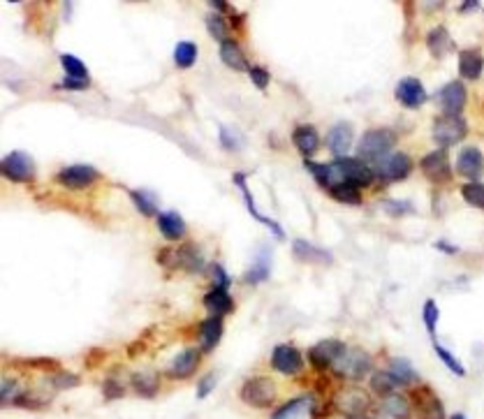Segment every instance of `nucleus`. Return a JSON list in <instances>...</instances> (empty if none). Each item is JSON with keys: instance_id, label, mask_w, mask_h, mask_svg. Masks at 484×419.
I'll use <instances>...</instances> for the list:
<instances>
[{"instance_id": "1", "label": "nucleus", "mask_w": 484, "mask_h": 419, "mask_svg": "<svg viewBox=\"0 0 484 419\" xmlns=\"http://www.w3.org/2000/svg\"><path fill=\"white\" fill-rule=\"evenodd\" d=\"M394 144H397V135L392 130H385V128H376V130H366L362 135V139L357 144V153H359V160H371V162H378L383 160L385 155L392 153Z\"/></svg>"}, {"instance_id": "2", "label": "nucleus", "mask_w": 484, "mask_h": 419, "mask_svg": "<svg viewBox=\"0 0 484 419\" xmlns=\"http://www.w3.org/2000/svg\"><path fill=\"white\" fill-rule=\"evenodd\" d=\"M239 398L251 408H269V405L276 403V384L272 377L255 375L241 384Z\"/></svg>"}, {"instance_id": "3", "label": "nucleus", "mask_w": 484, "mask_h": 419, "mask_svg": "<svg viewBox=\"0 0 484 419\" xmlns=\"http://www.w3.org/2000/svg\"><path fill=\"white\" fill-rule=\"evenodd\" d=\"M371 366H373L371 354L364 352V350L355 348V350H345L343 357L331 368H334V373L338 377H343V380L357 382V380H362L366 373H369Z\"/></svg>"}, {"instance_id": "4", "label": "nucleus", "mask_w": 484, "mask_h": 419, "mask_svg": "<svg viewBox=\"0 0 484 419\" xmlns=\"http://www.w3.org/2000/svg\"><path fill=\"white\" fill-rule=\"evenodd\" d=\"M3 176L12 183H31L35 178V162L26 151H12L0 162Z\"/></svg>"}, {"instance_id": "5", "label": "nucleus", "mask_w": 484, "mask_h": 419, "mask_svg": "<svg viewBox=\"0 0 484 419\" xmlns=\"http://www.w3.org/2000/svg\"><path fill=\"white\" fill-rule=\"evenodd\" d=\"M468 135V126L461 116H438L433 123V142L438 146H454L466 139Z\"/></svg>"}, {"instance_id": "6", "label": "nucleus", "mask_w": 484, "mask_h": 419, "mask_svg": "<svg viewBox=\"0 0 484 419\" xmlns=\"http://www.w3.org/2000/svg\"><path fill=\"white\" fill-rule=\"evenodd\" d=\"M373 171H376V176L383 178L385 183H399L410 176L412 162L406 153H390V155H385L383 160L376 162V169Z\"/></svg>"}, {"instance_id": "7", "label": "nucleus", "mask_w": 484, "mask_h": 419, "mask_svg": "<svg viewBox=\"0 0 484 419\" xmlns=\"http://www.w3.org/2000/svg\"><path fill=\"white\" fill-rule=\"evenodd\" d=\"M334 405H336V410H341L343 415H348V417H362L366 415V410L371 408V398L359 387H343L334 396Z\"/></svg>"}, {"instance_id": "8", "label": "nucleus", "mask_w": 484, "mask_h": 419, "mask_svg": "<svg viewBox=\"0 0 484 419\" xmlns=\"http://www.w3.org/2000/svg\"><path fill=\"white\" fill-rule=\"evenodd\" d=\"M345 350H348V348H345L343 343L336 341V339L320 341V343H315V345L308 350V361L315 370L331 368L343 357Z\"/></svg>"}, {"instance_id": "9", "label": "nucleus", "mask_w": 484, "mask_h": 419, "mask_svg": "<svg viewBox=\"0 0 484 419\" xmlns=\"http://www.w3.org/2000/svg\"><path fill=\"white\" fill-rule=\"evenodd\" d=\"M410 398L415 412H417V419H447L442 401L428 387H415L410 391Z\"/></svg>"}, {"instance_id": "10", "label": "nucleus", "mask_w": 484, "mask_h": 419, "mask_svg": "<svg viewBox=\"0 0 484 419\" xmlns=\"http://www.w3.org/2000/svg\"><path fill=\"white\" fill-rule=\"evenodd\" d=\"M272 368L278 370L281 375H297L303 370V357L294 345L281 343L272 352Z\"/></svg>"}, {"instance_id": "11", "label": "nucleus", "mask_w": 484, "mask_h": 419, "mask_svg": "<svg viewBox=\"0 0 484 419\" xmlns=\"http://www.w3.org/2000/svg\"><path fill=\"white\" fill-rule=\"evenodd\" d=\"M100 178V171L91 164H70V167L60 169L58 183L65 185L67 190H84L93 185Z\"/></svg>"}, {"instance_id": "12", "label": "nucleus", "mask_w": 484, "mask_h": 419, "mask_svg": "<svg viewBox=\"0 0 484 419\" xmlns=\"http://www.w3.org/2000/svg\"><path fill=\"white\" fill-rule=\"evenodd\" d=\"M422 171L428 181L433 183H447L452 178V167H449V160H447V153L442 148L438 151H431L422 157Z\"/></svg>"}, {"instance_id": "13", "label": "nucleus", "mask_w": 484, "mask_h": 419, "mask_svg": "<svg viewBox=\"0 0 484 419\" xmlns=\"http://www.w3.org/2000/svg\"><path fill=\"white\" fill-rule=\"evenodd\" d=\"M394 95H397V100L406 109H419L428 98L424 86H422V81L417 77H403V79H401L397 84V91H394Z\"/></svg>"}, {"instance_id": "14", "label": "nucleus", "mask_w": 484, "mask_h": 419, "mask_svg": "<svg viewBox=\"0 0 484 419\" xmlns=\"http://www.w3.org/2000/svg\"><path fill=\"white\" fill-rule=\"evenodd\" d=\"M440 98V107H442V114L445 116H459L466 107V100H468V93H466V86L461 81H449L440 88L438 93Z\"/></svg>"}, {"instance_id": "15", "label": "nucleus", "mask_w": 484, "mask_h": 419, "mask_svg": "<svg viewBox=\"0 0 484 419\" xmlns=\"http://www.w3.org/2000/svg\"><path fill=\"white\" fill-rule=\"evenodd\" d=\"M456 171L463 178H470V181H477L484 174V155L480 148L475 146H466L459 151V157H456Z\"/></svg>"}, {"instance_id": "16", "label": "nucleus", "mask_w": 484, "mask_h": 419, "mask_svg": "<svg viewBox=\"0 0 484 419\" xmlns=\"http://www.w3.org/2000/svg\"><path fill=\"white\" fill-rule=\"evenodd\" d=\"M234 183L239 185V190H241V195H244V199H246V206H248V214H251L255 221L258 223H262V225H267L269 230L274 232V237L278 239V241H283V239H285V232H283V228L276 221H272V218H267V216H262L260 211H258V206H255V202H253V192H251V188H248V183H246V174H241V171H237V174H234Z\"/></svg>"}, {"instance_id": "17", "label": "nucleus", "mask_w": 484, "mask_h": 419, "mask_svg": "<svg viewBox=\"0 0 484 419\" xmlns=\"http://www.w3.org/2000/svg\"><path fill=\"white\" fill-rule=\"evenodd\" d=\"M352 142H355V130H352L350 123H336L327 132V137H324V146L338 157H345V153H348L352 146Z\"/></svg>"}, {"instance_id": "18", "label": "nucleus", "mask_w": 484, "mask_h": 419, "mask_svg": "<svg viewBox=\"0 0 484 419\" xmlns=\"http://www.w3.org/2000/svg\"><path fill=\"white\" fill-rule=\"evenodd\" d=\"M197 366H199V350L185 348L174 357V359H172L167 375L174 377V380H185V377H190L192 373H195Z\"/></svg>"}, {"instance_id": "19", "label": "nucleus", "mask_w": 484, "mask_h": 419, "mask_svg": "<svg viewBox=\"0 0 484 419\" xmlns=\"http://www.w3.org/2000/svg\"><path fill=\"white\" fill-rule=\"evenodd\" d=\"M426 44H428V51H431L433 58H445L456 49L454 40H452V35H449V31L445 28V26H435V28L428 31Z\"/></svg>"}, {"instance_id": "20", "label": "nucleus", "mask_w": 484, "mask_h": 419, "mask_svg": "<svg viewBox=\"0 0 484 419\" xmlns=\"http://www.w3.org/2000/svg\"><path fill=\"white\" fill-rule=\"evenodd\" d=\"M292 250H294V257L299 259V262H310V264H331L334 262V257H331L329 250L317 248V246L303 241V239H297V241L292 243Z\"/></svg>"}, {"instance_id": "21", "label": "nucleus", "mask_w": 484, "mask_h": 419, "mask_svg": "<svg viewBox=\"0 0 484 419\" xmlns=\"http://www.w3.org/2000/svg\"><path fill=\"white\" fill-rule=\"evenodd\" d=\"M197 339H199V345H202L204 352H211V350L220 343V339H223V320H220L218 315L206 318L202 325H199Z\"/></svg>"}, {"instance_id": "22", "label": "nucleus", "mask_w": 484, "mask_h": 419, "mask_svg": "<svg viewBox=\"0 0 484 419\" xmlns=\"http://www.w3.org/2000/svg\"><path fill=\"white\" fill-rule=\"evenodd\" d=\"M484 70V56L477 49H463L459 53V74L463 79L475 81L480 79Z\"/></svg>"}, {"instance_id": "23", "label": "nucleus", "mask_w": 484, "mask_h": 419, "mask_svg": "<svg viewBox=\"0 0 484 419\" xmlns=\"http://www.w3.org/2000/svg\"><path fill=\"white\" fill-rule=\"evenodd\" d=\"M220 60H223L227 67H232L234 72L251 70V67H248V60L244 56V51H241V46H239V42H234V40H230V37H227L225 42H220Z\"/></svg>"}, {"instance_id": "24", "label": "nucleus", "mask_w": 484, "mask_h": 419, "mask_svg": "<svg viewBox=\"0 0 484 419\" xmlns=\"http://www.w3.org/2000/svg\"><path fill=\"white\" fill-rule=\"evenodd\" d=\"M292 142H294V146L299 148L301 155L310 157L317 151V146H320V135H317V130L313 126H299V128H294Z\"/></svg>"}, {"instance_id": "25", "label": "nucleus", "mask_w": 484, "mask_h": 419, "mask_svg": "<svg viewBox=\"0 0 484 419\" xmlns=\"http://www.w3.org/2000/svg\"><path fill=\"white\" fill-rule=\"evenodd\" d=\"M158 230H160V234L165 239L176 241V239H181L185 234V223L176 211H162V214L158 216Z\"/></svg>"}, {"instance_id": "26", "label": "nucleus", "mask_w": 484, "mask_h": 419, "mask_svg": "<svg viewBox=\"0 0 484 419\" xmlns=\"http://www.w3.org/2000/svg\"><path fill=\"white\" fill-rule=\"evenodd\" d=\"M269 276H272V253L265 248L255 257V262L251 264V269L246 271L244 280L248 285H260V283H265V280H269Z\"/></svg>"}, {"instance_id": "27", "label": "nucleus", "mask_w": 484, "mask_h": 419, "mask_svg": "<svg viewBox=\"0 0 484 419\" xmlns=\"http://www.w3.org/2000/svg\"><path fill=\"white\" fill-rule=\"evenodd\" d=\"M310 405H313V396H297L290 398L287 403H283L278 410L274 412L272 419H299L301 415L310 412Z\"/></svg>"}, {"instance_id": "28", "label": "nucleus", "mask_w": 484, "mask_h": 419, "mask_svg": "<svg viewBox=\"0 0 484 419\" xmlns=\"http://www.w3.org/2000/svg\"><path fill=\"white\" fill-rule=\"evenodd\" d=\"M204 306L209 308V311L213 315H227L234 311V299L230 297V292L227 290H218V287H213L211 292L204 294Z\"/></svg>"}, {"instance_id": "29", "label": "nucleus", "mask_w": 484, "mask_h": 419, "mask_svg": "<svg viewBox=\"0 0 484 419\" xmlns=\"http://www.w3.org/2000/svg\"><path fill=\"white\" fill-rule=\"evenodd\" d=\"M130 382H133V389L137 394L144 398L156 396L158 389H160V377H158V373H153V370H140V373H135L130 377Z\"/></svg>"}, {"instance_id": "30", "label": "nucleus", "mask_w": 484, "mask_h": 419, "mask_svg": "<svg viewBox=\"0 0 484 419\" xmlns=\"http://www.w3.org/2000/svg\"><path fill=\"white\" fill-rule=\"evenodd\" d=\"M383 412L392 419H410L412 408H410V401H408L406 396H401L394 391V394L383 398Z\"/></svg>"}, {"instance_id": "31", "label": "nucleus", "mask_w": 484, "mask_h": 419, "mask_svg": "<svg viewBox=\"0 0 484 419\" xmlns=\"http://www.w3.org/2000/svg\"><path fill=\"white\" fill-rule=\"evenodd\" d=\"M390 373L397 377L399 384H406V387H410V384H417L419 382V373L412 368V364L408 359H392L390 361Z\"/></svg>"}, {"instance_id": "32", "label": "nucleus", "mask_w": 484, "mask_h": 419, "mask_svg": "<svg viewBox=\"0 0 484 419\" xmlns=\"http://www.w3.org/2000/svg\"><path fill=\"white\" fill-rule=\"evenodd\" d=\"M176 257H178V264L183 266V269H188L192 273H197V271H202V253H199V248L195 243H188V246H183L181 250L176 253Z\"/></svg>"}, {"instance_id": "33", "label": "nucleus", "mask_w": 484, "mask_h": 419, "mask_svg": "<svg viewBox=\"0 0 484 419\" xmlns=\"http://www.w3.org/2000/svg\"><path fill=\"white\" fill-rule=\"evenodd\" d=\"M399 387L397 377H394L390 370H376V373L371 375V389L376 391L378 396H390L394 394V389Z\"/></svg>"}, {"instance_id": "34", "label": "nucleus", "mask_w": 484, "mask_h": 419, "mask_svg": "<svg viewBox=\"0 0 484 419\" xmlns=\"http://www.w3.org/2000/svg\"><path fill=\"white\" fill-rule=\"evenodd\" d=\"M197 60V44L195 42H188V40H183V42L176 44L174 49V63L181 67V70H185V67H192Z\"/></svg>"}, {"instance_id": "35", "label": "nucleus", "mask_w": 484, "mask_h": 419, "mask_svg": "<svg viewBox=\"0 0 484 419\" xmlns=\"http://www.w3.org/2000/svg\"><path fill=\"white\" fill-rule=\"evenodd\" d=\"M331 197L338 199L343 204H352V206H359L362 204V195H359V188L352 183H338L334 188H329Z\"/></svg>"}, {"instance_id": "36", "label": "nucleus", "mask_w": 484, "mask_h": 419, "mask_svg": "<svg viewBox=\"0 0 484 419\" xmlns=\"http://www.w3.org/2000/svg\"><path fill=\"white\" fill-rule=\"evenodd\" d=\"M130 197H133V202L137 209H140L142 216H160V211H158V199L153 195H149V192H144V190H133Z\"/></svg>"}, {"instance_id": "37", "label": "nucleus", "mask_w": 484, "mask_h": 419, "mask_svg": "<svg viewBox=\"0 0 484 419\" xmlns=\"http://www.w3.org/2000/svg\"><path fill=\"white\" fill-rule=\"evenodd\" d=\"M461 197L466 199V204L475 206V209H484V183H480V181L463 183Z\"/></svg>"}, {"instance_id": "38", "label": "nucleus", "mask_w": 484, "mask_h": 419, "mask_svg": "<svg viewBox=\"0 0 484 419\" xmlns=\"http://www.w3.org/2000/svg\"><path fill=\"white\" fill-rule=\"evenodd\" d=\"M60 65L67 72V77H77V79H88V70L84 65V60L72 56V53H63L60 56Z\"/></svg>"}, {"instance_id": "39", "label": "nucleus", "mask_w": 484, "mask_h": 419, "mask_svg": "<svg viewBox=\"0 0 484 419\" xmlns=\"http://www.w3.org/2000/svg\"><path fill=\"white\" fill-rule=\"evenodd\" d=\"M433 348H435V354L440 357V361L445 364V366H447L449 370H452L454 375H459V377H463V375H466V368L461 366V361L456 359V357H454L452 352H449V350H445V348H442L440 343H433Z\"/></svg>"}, {"instance_id": "40", "label": "nucleus", "mask_w": 484, "mask_h": 419, "mask_svg": "<svg viewBox=\"0 0 484 419\" xmlns=\"http://www.w3.org/2000/svg\"><path fill=\"white\" fill-rule=\"evenodd\" d=\"M438 318H440L438 304H435L433 299H426L424 301V311H422V320H424L426 332L431 336H435V325H438Z\"/></svg>"}, {"instance_id": "41", "label": "nucleus", "mask_w": 484, "mask_h": 419, "mask_svg": "<svg viewBox=\"0 0 484 419\" xmlns=\"http://www.w3.org/2000/svg\"><path fill=\"white\" fill-rule=\"evenodd\" d=\"M209 276H211L213 287H218V290H227V287H230V283H232L230 273H227L225 266L218 264V262L209 264Z\"/></svg>"}, {"instance_id": "42", "label": "nucleus", "mask_w": 484, "mask_h": 419, "mask_svg": "<svg viewBox=\"0 0 484 419\" xmlns=\"http://www.w3.org/2000/svg\"><path fill=\"white\" fill-rule=\"evenodd\" d=\"M49 382H51V387L53 389H72V387H77L79 384V375H74V373H67V370H58V373H53L49 377Z\"/></svg>"}, {"instance_id": "43", "label": "nucleus", "mask_w": 484, "mask_h": 419, "mask_svg": "<svg viewBox=\"0 0 484 419\" xmlns=\"http://www.w3.org/2000/svg\"><path fill=\"white\" fill-rule=\"evenodd\" d=\"M383 209L387 211L390 216H408L415 211V206L410 202H397V199H385L383 202Z\"/></svg>"}, {"instance_id": "44", "label": "nucleus", "mask_w": 484, "mask_h": 419, "mask_svg": "<svg viewBox=\"0 0 484 419\" xmlns=\"http://www.w3.org/2000/svg\"><path fill=\"white\" fill-rule=\"evenodd\" d=\"M206 26H209V31H211V35L218 40V42H225V35H227V24H225V19L223 17H216V15H211L209 19H206Z\"/></svg>"}, {"instance_id": "45", "label": "nucleus", "mask_w": 484, "mask_h": 419, "mask_svg": "<svg viewBox=\"0 0 484 419\" xmlns=\"http://www.w3.org/2000/svg\"><path fill=\"white\" fill-rule=\"evenodd\" d=\"M248 74H251V81L258 88H267L269 86V81H272V74L267 72V67H262V65H255L248 70Z\"/></svg>"}, {"instance_id": "46", "label": "nucleus", "mask_w": 484, "mask_h": 419, "mask_svg": "<svg viewBox=\"0 0 484 419\" xmlns=\"http://www.w3.org/2000/svg\"><path fill=\"white\" fill-rule=\"evenodd\" d=\"M19 394H22V391H19L17 380H3V384H0V396H3L5 403H15V398Z\"/></svg>"}, {"instance_id": "47", "label": "nucleus", "mask_w": 484, "mask_h": 419, "mask_svg": "<svg viewBox=\"0 0 484 419\" xmlns=\"http://www.w3.org/2000/svg\"><path fill=\"white\" fill-rule=\"evenodd\" d=\"M220 144L227 151H239L241 148V139L232 132L230 128H220Z\"/></svg>"}, {"instance_id": "48", "label": "nucleus", "mask_w": 484, "mask_h": 419, "mask_svg": "<svg viewBox=\"0 0 484 419\" xmlns=\"http://www.w3.org/2000/svg\"><path fill=\"white\" fill-rule=\"evenodd\" d=\"M91 86V79H77V77H65L60 81V86L56 84V88H67V91H86Z\"/></svg>"}, {"instance_id": "49", "label": "nucleus", "mask_w": 484, "mask_h": 419, "mask_svg": "<svg viewBox=\"0 0 484 419\" xmlns=\"http://www.w3.org/2000/svg\"><path fill=\"white\" fill-rule=\"evenodd\" d=\"M123 394H126V387L114 380V377H107L105 380V398H121Z\"/></svg>"}, {"instance_id": "50", "label": "nucleus", "mask_w": 484, "mask_h": 419, "mask_svg": "<svg viewBox=\"0 0 484 419\" xmlns=\"http://www.w3.org/2000/svg\"><path fill=\"white\" fill-rule=\"evenodd\" d=\"M213 387H216V373H209L206 377H202L197 384V398H204V396H209Z\"/></svg>"}, {"instance_id": "51", "label": "nucleus", "mask_w": 484, "mask_h": 419, "mask_svg": "<svg viewBox=\"0 0 484 419\" xmlns=\"http://www.w3.org/2000/svg\"><path fill=\"white\" fill-rule=\"evenodd\" d=\"M435 248L442 250V253H447V255H456V253H459V246H454V243H449V241H435Z\"/></svg>"}, {"instance_id": "52", "label": "nucleus", "mask_w": 484, "mask_h": 419, "mask_svg": "<svg viewBox=\"0 0 484 419\" xmlns=\"http://www.w3.org/2000/svg\"><path fill=\"white\" fill-rule=\"evenodd\" d=\"M477 8H480V3H475V0H468V3H461V5H459V10H461V12L477 10Z\"/></svg>"}, {"instance_id": "53", "label": "nucleus", "mask_w": 484, "mask_h": 419, "mask_svg": "<svg viewBox=\"0 0 484 419\" xmlns=\"http://www.w3.org/2000/svg\"><path fill=\"white\" fill-rule=\"evenodd\" d=\"M211 8H216V10H232L230 8V3H218V0H213V3H211ZM227 15H230V12H227Z\"/></svg>"}, {"instance_id": "54", "label": "nucleus", "mask_w": 484, "mask_h": 419, "mask_svg": "<svg viewBox=\"0 0 484 419\" xmlns=\"http://www.w3.org/2000/svg\"><path fill=\"white\" fill-rule=\"evenodd\" d=\"M449 419H466V415H461V412H456V415H452Z\"/></svg>"}, {"instance_id": "55", "label": "nucleus", "mask_w": 484, "mask_h": 419, "mask_svg": "<svg viewBox=\"0 0 484 419\" xmlns=\"http://www.w3.org/2000/svg\"><path fill=\"white\" fill-rule=\"evenodd\" d=\"M348 419H369V417H364V415H362V417H348Z\"/></svg>"}]
</instances>
